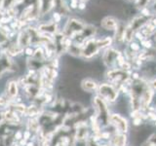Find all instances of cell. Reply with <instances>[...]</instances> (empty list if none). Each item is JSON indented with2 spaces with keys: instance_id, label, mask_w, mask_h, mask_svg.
I'll use <instances>...</instances> for the list:
<instances>
[{
  "instance_id": "obj_11",
  "label": "cell",
  "mask_w": 156,
  "mask_h": 146,
  "mask_svg": "<svg viewBox=\"0 0 156 146\" xmlns=\"http://www.w3.org/2000/svg\"><path fill=\"white\" fill-rule=\"evenodd\" d=\"M37 29L40 33L47 34V35L54 37L58 33V23L54 21H50V22L41 23Z\"/></svg>"
},
{
  "instance_id": "obj_29",
  "label": "cell",
  "mask_w": 156,
  "mask_h": 146,
  "mask_svg": "<svg viewBox=\"0 0 156 146\" xmlns=\"http://www.w3.org/2000/svg\"><path fill=\"white\" fill-rule=\"evenodd\" d=\"M101 146H111V145H110V144H106V143H105V144H101Z\"/></svg>"
},
{
  "instance_id": "obj_28",
  "label": "cell",
  "mask_w": 156,
  "mask_h": 146,
  "mask_svg": "<svg viewBox=\"0 0 156 146\" xmlns=\"http://www.w3.org/2000/svg\"><path fill=\"white\" fill-rule=\"evenodd\" d=\"M152 40H153V42H154V44L156 45V31H155V33L152 35Z\"/></svg>"
},
{
  "instance_id": "obj_18",
  "label": "cell",
  "mask_w": 156,
  "mask_h": 146,
  "mask_svg": "<svg viewBox=\"0 0 156 146\" xmlns=\"http://www.w3.org/2000/svg\"><path fill=\"white\" fill-rule=\"evenodd\" d=\"M11 102L12 100L9 99L5 92H2V94L0 95V108H1V110L7 108Z\"/></svg>"
},
{
  "instance_id": "obj_5",
  "label": "cell",
  "mask_w": 156,
  "mask_h": 146,
  "mask_svg": "<svg viewBox=\"0 0 156 146\" xmlns=\"http://www.w3.org/2000/svg\"><path fill=\"white\" fill-rule=\"evenodd\" d=\"M101 50V49L98 43V39L91 38L83 44L81 57L83 58H86V60H90V58L97 56Z\"/></svg>"
},
{
  "instance_id": "obj_15",
  "label": "cell",
  "mask_w": 156,
  "mask_h": 146,
  "mask_svg": "<svg viewBox=\"0 0 156 146\" xmlns=\"http://www.w3.org/2000/svg\"><path fill=\"white\" fill-rule=\"evenodd\" d=\"M110 145L111 146H126L127 145V135L126 134L115 133L110 137Z\"/></svg>"
},
{
  "instance_id": "obj_9",
  "label": "cell",
  "mask_w": 156,
  "mask_h": 146,
  "mask_svg": "<svg viewBox=\"0 0 156 146\" xmlns=\"http://www.w3.org/2000/svg\"><path fill=\"white\" fill-rule=\"evenodd\" d=\"M149 19H150V18L144 17L140 14V15H139V16L135 17L128 24H127V26H128L132 30L136 33V31L140 30V29L149 22Z\"/></svg>"
},
{
  "instance_id": "obj_8",
  "label": "cell",
  "mask_w": 156,
  "mask_h": 146,
  "mask_svg": "<svg viewBox=\"0 0 156 146\" xmlns=\"http://www.w3.org/2000/svg\"><path fill=\"white\" fill-rule=\"evenodd\" d=\"M21 87H20L18 80L17 79H10L9 81H7L6 85H5V89L4 92L5 94L7 95V96L9 97L12 101L14 99H16L17 97L21 95Z\"/></svg>"
},
{
  "instance_id": "obj_25",
  "label": "cell",
  "mask_w": 156,
  "mask_h": 146,
  "mask_svg": "<svg viewBox=\"0 0 156 146\" xmlns=\"http://www.w3.org/2000/svg\"><path fill=\"white\" fill-rule=\"evenodd\" d=\"M78 3H79V1L78 0H71L70 1V6L72 9H75L78 7Z\"/></svg>"
},
{
  "instance_id": "obj_24",
  "label": "cell",
  "mask_w": 156,
  "mask_h": 146,
  "mask_svg": "<svg viewBox=\"0 0 156 146\" xmlns=\"http://www.w3.org/2000/svg\"><path fill=\"white\" fill-rule=\"evenodd\" d=\"M53 17H54V22L55 23H60L61 22V19H62V15L60 13H54L53 15Z\"/></svg>"
},
{
  "instance_id": "obj_22",
  "label": "cell",
  "mask_w": 156,
  "mask_h": 146,
  "mask_svg": "<svg viewBox=\"0 0 156 146\" xmlns=\"http://www.w3.org/2000/svg\"><path fill=\"white\" fill-rule=\"evenodd\" d=\"M141 46L149 50V49H151L153 47V43L151 40H148V38H146V39H144V40L141 41Z\"/></svg>"
},
{
  "instance_id": "obj_14",
  "label": "cell",
  "mask_w": 156,
  "mask_h": 146,
  "mask_svg": "<svg viewBox=\"0 0 156 146\" xmlns=\"http://www.w3.org/2000/svg\"><path fill=\"white\" fill-rule=\"evenodd\" d=\"M18 45H20L22 48H27L28 46H30L31 44V39H30V35H29V32L27 30V28L22 29L20 31L19 35L17 37V42Z\"/></svg>"
},
{
  "instance_id": "obj_1",
  "label": "cell",
  "mask_w": 156,
  "mask_h": 146,
  "mask_svg": "<svg viewBox=\"0 0 156 146\" xmlns=\"http://www.w3.org/2000/svg\"><path fill=\"white\" fill-rule=\"evenodd\" d=\"M92 103H93V108H94V114L97 117L98 121H99L101 127H104V128L107 127L109 125V117H110L108 103L98 95H96L93 97Z\"/></svg>"
},
{
  "instance_id": "obj_4",
  "label": "cell",
  "mask_w": 156,
  "mask_h": 146,
  "mask_svg": "<svg viewBox=\"0 0 156 146\" xmlns=\"http://www.w3.org/2000/svg\"><path fill=\"white\" fill-rule=\"evenodd\" d=\"M85 26H86V23H84L82 21H79V19H69L66 24L62 33L65 34V36L71 38L73 40V38L76 35H78V34L83 30V28L85 27Z\"/></svg>"
},
{
  "instance_id": "obj_21",
  "label": "cell",
  "mask_w": 156,
  "mask_h": 146,
  "mask_svg": "<svg viewBox=\"0 0 156 146\" xmlns=\"http://www.w3.org/2000/svg\"><path fill=\"white\" fill-rule=\"evenodd\" d=\"M145 143L148 146H156V133L149 135L148 138L146 139Z\"/></svg>"
},
{
  "instance_id": "obj_12",
  "label": "cell",
  "mask_w": 156,
  "mask_h": 146,
  "mask_svg": "<svg viewBox=\"0 0 156 146\" xmlns=\"http://www.w3.org/2000/svg\"><path fill=\"white\" fill-rule=\"evenodd\" d=\"M80 87L83 92H97L98 88H99V84L98 82L91 78H85L81 81Z\"/></svg>"
},
{
  "instance_id": "obj_2",
  "label": "cell",
  "mask_w": 156,
  "mask_h": 146,
  "mask_svg": "<svg viewBox=\"0 0 156 146\" xmlns=\"http://www.w3.org/2000/svg\"><path fill=\"white\" fill-rule=\"evenodd\" d=\"M105 76L109 83L113 84L117 89L121 86L124 85L131 79V72L121 69V68H111L108 69L105 73Z\"/></svg>"
},
{
  "instance_id": "obj_17",
  "label": "cell",
  "mask_w": 156,
  "mask_h": 146,
  "mask_svg": "<svg viewBox=\"0 0 156 146\" xmlns=\"http://www.w3.org/2000/svg\"><path fill=\"white\" fill-rule=\"evenodd\" d=\"M32 58H34V60H36V61H42V62L46 61L45 50H44V47L42 45L37 46L35 49H34Z\"/></svg>"
},
{
  "instance_id": "obj_13",
  "label": "cell",
  "mask_w": 156,
  "mask_h": 146,
  "mask_svg": "<svg viewBox=\"0 0 156 146\" xmlns=\"http://www.w3.org/2000/svg\"><path fill=\"white\" fill-rule=\"evenodd\" d=\"M118 24H119L118 19L112 16H107L104 18L101 22V27L105 28V30H109V31H115Z\"/></svg>"
},
{
  "instance_id": "obj_31",
  "label": "cell",
  "mask_w": 156,
  "mask_h": 146,
  "mask_svg": "<svg viewBox=\"0 0 156 146\" xmlns=\"http://www.w3.org/2000/svg\"><path fill=\"white\" fill-rule=\"evenodd\" d=\"M153 1H154V2H155V3H156V0H153Z\"/></svg>"
},
{
  "instance_id": "obj_27",
  "label": "cell",
  "mask_w": 156,
  "mask_h": 146,
  "mask_svg": "<svg viewBox=\"0 0 156 146\" xmlns=\"http://www.w3.org/2000/svg\"><path fill=\"white\" fill-rule=\"evenodd\" d=\"M79 10H84L86 8V2H79L78 3V7Z\"/></svg>"
},
{
  "instance_id": "obj_19",
  "label": "cell",
  "mask_w": 156,
  "mask_h": 146,
  "mask_svg": "<svg viewBox=\"0 0 156 146\" xmlns=\"http://www.w3.org/2000/svg\"><path fill=\"white\" fill-rule=\"evenodd\" d=\"M135 1H136V7L141 10L144 8L148 7V4L151 1H153V0H135Z\"/></svg>"
},
{
  "instance_id": "obj_30",
  "label": "cell",
  "mask_w": 156,
  "mask_h": 146,
  "mask_svg": "<svg viewBox=\"0 0 156 146\" xmlns=\"http://www.w3.org/2000/svg\"><path fill=\"white\" fill-rule=\"evenodd\" d=\"M78 1H79V2H85L86 0H78Z\"/></svg>"
},
{
  "instance_id": "obj_10",
  "label": "cell",
  "mask_w": 156,
  "mask_h": 146,
  "mask_svg": "<svg viewBox=\"0 0 156 146\" xmlns=\"http://www.w3.org/2000/svg\"><path fill=\"white\" fill-rule=\"evenodd\" d=\"M44 110H45L44 107L34 103V102H29V103L27 105V110H26L24 118H27V119L38 118V117L43 113Z\"/></svg>"
},
{
  "instance_id": "obj_20",
  "label": "cell",
  "mask_w": 156,
  "mask_h": 146,
  "mask_svg": "<svg viewBox=\"0 0 156 146\" xmlns=\"http://www.w3.org/2000/svg\"><path fill=\"white\" fill-rule=\"evenodd\" d=\"M129 50L132 51L133 53H136V54H139L140 52V45L139 43H136V42H130L129 43Z\"/></svg>"
},
{
  "instance_id": "obj_32",
  "label": "cell",
  "mask_w": 156,
  "mask_h": 146,
  "mask_svg": "<svg viewBox=\"0 0 156 146\" xmlns=\"http://www.w3.org/2000/svg\"><path fill=\"white\" fill-rule=\"evenodd\" d=\"M155 112H156V106H155Z\"/></svg>"
},
{
  "instance_id": "obj_23",
  "label": "cell",
  "mask_w": 156,
  "mask_h": 146,
  "mask_svg": "<svg viewBox=\"0 0 156 146\" xmlns=\"http://www.w3.org/2000/svg\"><path fill=\"white\" fill-rule=\"evenodd\" d=\"M23 53L26 54V55H27L28 57H32L33 53H34V49H33L31 46H28V47H27V48H24Z\"/></svg>"
},
{
  "instance_id": "obj_6",
  "label": "cell",
  "mask_w": 156,
  "mask_h": 146,
  "mask_svg": "<svg viewBox=\"0 0 156 146\" xmlns=\"http://www.w3.org/2000/svg\"><path fill=\"white\" fill-rule=\"evenodd\" d=\"M122 54L116 50V49L109 47L105 50V53L102 54V61H104L105 65L111 69V68H116L117 67V61H118L119 57Z\"/></svg>"
},
{
  "instance_id": "obj_26",
  "label": "cell",
  "mask_w": 156,
  "mask_h": 146,
  "mask_svg": "<svg viewBox=\"0 0 156 146\" xmlns=\"http://www.w3.org/2000/svg\"><path fill=\"white\" fill-rule=\"evenodd\" d=\"M149 86H150V88H151V89H152L153 91L156 90V78H154V79L149 83Z\"/></svg>"
},
{
  "instance_id": "obj_7",
  "label": "cell",
  "mask_w": 156,
  "mask_h": 146,
  "mask_svg": "<svg viewBox=\"0 0 156 146\" xmlns=\"http://www.w3.org/2000/svg\"><path fill=\"white\" fill-rule=\"evenodd\" d=\"M109 125L113 127L116 133H120V134H126L129 129L128 120L125 117L117 113L110 114Z\"/></svg>"
},
{
  "instance_id": "obj_3",
  "label": "cell",
  "mask_w": 156,
  "mask_h": 146,
  "mask_svg": "<svg viewBox=\"0 0 156 146\" xmlns=\"http://www.w3.org/2000/svg\"><path fill=\"white\" fill-rule=\"evenodd\" d=\"M119 92V90L113 84L106 82L99 84L97 95L101 96L102 99H105L107 103H113L118 99Z\"/></svg>"
},
{
  "instance_id": "obj_33",
  "label": "cell",
  "mask_w": 156,
  "mask_h": 146,
  "mask_svg": "<svg viewBox=\"0 0 156 146\" xmlns=\"http://www.w3.org/2000/svg\"><path fill=\"white\" fill-rule=\"evenodd\" d=\"M129 1H131V0H129Z\"/></svg>"
},
{
  "instance_id": "obj_16",
  "label": "cell",
  "mask_w": 156,
  "mask_h": 146,
  "mask_svg": "<svg viewBox=\"0 0 156 146\" xmlns=\"http://www.w3.org/2000/svg\"><path fill=\"white\" fill-rule=\"evenodd\" d=\"M125 28H126V24H124L123 23H119L118 26H117L115 30V41L116 42H118V43L124 42Z\"/></svg>"
}]
</instances>
